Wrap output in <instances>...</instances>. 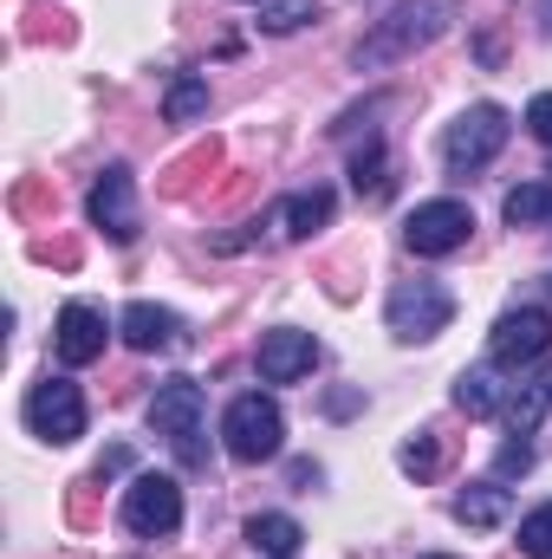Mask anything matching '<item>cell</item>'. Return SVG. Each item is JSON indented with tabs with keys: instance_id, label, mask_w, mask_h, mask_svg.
I'll return each instance as SVG.
<instances>
[{
	"instance_id": "1",
	"label": "cell",
	"mask_w": 552,
	"mask_h": 559,
	"mask_svg": "<svg viewBox=\"0 0 552 559\" xmlns=\"http://www.w3.org/2000/svg\"><path fill=\"white\" fill-rule=\"evenodd\" d=\"M448 20H455V0H404L391 20L371 26V39L358 46V66H397V59H410V52L435 46L448 33Z\"/></svg>"
},
{
	"instance_id": "2",
	"label": "cell",
	"mask_w": 552,
	"mask_h": 559,
	"mask_svg": "<svg viewBox=\"0 0 552 559\" xmlns=\"http://www.w3.org/2000/svg\"><path fill=\"white\" fill-rule=\"evenodd\" d=\"M149 423H156V436H169L176 462H189V468L208 462V449H202V384L195 378H163L156 397H149Z\"/></svg>"
},
{
	"instance_id": "3",
	"label": "cell",
	"mask_w": 552,
	"mask_h": 559,
	"mask_svg": "<svg viewBox=\"0 0 552 559\" xmlns=\"http://www.w3.org/2000/svg\"><path fill=\"white\" fill-rule=\"evenodd\" d=\"M221 442H228L235 462H274L279 442H286V417H279V404L274 397H261V391L235 397L228 417H221Z\"/></svg>"
},
{
	"instance_id": "4",
	"label": "cell",
	"mask_w": 552,
	"mask_h": 559,
	"mask_svg": "<svg viewBox=\"0 0 552 559\" xmlns=\"http://www.w3.org/2000/svg\"><path fill=\"white\" fill-rule=\"evenodd\" d=\"M384 319H391L397 338H435V332L455 319V293H448L442 280H397Z\"/></svg>"
},
{
	"instance_id": "5",
	"label": "cell",
	"mask_w": 552,
	"mask_h": 559,
	"mask_svg": "<svg viewBox=\"0 0 552 559\" xmlns=\"http://www.w3.org/2000/svg\"><path fill=\"white\" fill-rule=\"evenodd\" d=\"M507 131H514V124H507L501 105H475V111H461V118L448 124V138H442V163H448L455 176H468V169H481V163L501 156Z\"/></svg>"
},
{
	"instance_id": "6",
	"label": "cell",
	"mask_w": 552,
	"mask_h": 559,
	"mask_svg": "<svg viewBox=\"0 0 552 559\" xmlns=\"http://www.w3.org/2000/svg\"><path fill=\"white\" fill-rule=\"evenodd\" d=\"M124 527L143 534V540H163V534L182 527V488H176V475H137L124 488Z\"/></svg>"
},
{
	"instance_id": "7",
	"label": "cell",
	"mask_w": 552,
	"mask_h": 559,
	"mask_svg": "<svg viewBox=\"0 0 552 559\" xmlns=\"http://www.w3.org/2000/svg\"><path fill=\"white\" fill-rule=\"evenodd\" d=\"M468 228H475V215H468V202H422L410 222H404V241H410V254L422 261H442V254H455V248H468Z\"/></svg>"
},
{
	"instance_id": "8",
	"label": "cell",
	"mask_w": 552,
	"mask_h": 559,
	"mask_svg": "<svg viewBox=\"0 0 552 559\" xmlns=\"http://www.w3.org/2000/svg\"><path fill=\"white\" fill-rule=\"evenodd\" d=\"M26 423H33V436H46V442L85 436V397H79V384H72V378L33 384V391H26Z\"/></svg>"
},
{
	"instance_id": "9",
	"label": "cell",
	"mask_w": 552,
	"mask_h": 559,
	"mask_svg": "<svg viewBox=\"0 0 552 559\" xmlns=\"http://www.w3.org/2000/svg\"><path fill=\"white\" fill-rule=\"evenodd\" d=\"M85 215H92V228H105L111 241H137V182H131L124 163H111V169L92 182Z\"/></svg>"
},
{
	"instance_id": "10",
	"label": "cell",
	"mask_w": 552,
	"mask_h": 559,
	"mask_svg": "<svg viewBox=\"0 0 552 559\" xmlns=\"http://www.w3.org/2000/svg\"><path fill=\"white\" fill-rule=\"evenodd\" d=\"M547 345H552V319L540 306H520V312H501V325L488 338V358L494 365H533V358H547Z\"/></svg>"
},
{
	"instance_id": "11",
	"label": "cell",
	"mask_w": 552,
	"mask_h": 559,
	"mask_svg": "<svg viewBox=\"0 0 552 559\" xmlns=\"http://www.w3.org/2000/svg\"><path fill=\"white\" fill-rule=\"evenodd\" d=\"M312 365H319V338H312V332L279 325V332L261 338V378H267V384H299Z\"/></svg>"
},
{
	"instance_id": "12",
	"label": "cell",
	"mask_w": 552,
	"mask_h": 559,
	"mask_svg": "<svg viewBox=\"0 0 552 559\" xmlns=\"http://www.w3.org/2000/svg\"><path fill=\"white\" fill-rule=\"evenodd\" d=\"M105 358V312L98 306H85V299H72L65 312H59V365H98Z\"/></svg>"
},
{
	"instance_id": "13",
	"label": "cell",
	"mask_w": 552,
	"mask_h": 559,
	"mask_svg": "<svg viewBox=\"0 0 552 559\" xmlns=\"http://www.w3.org/2000/svg\"><path fill=\"white\" fill-rule=\"evenodd\" d=\"M118 332H124V345H131V352H169V345H182V338H189V332H182V319H176L169 306H149V299L124 306Z\"/></svg>"
},
{
	"instance_id": "14",
	"label": "cell",
	"mask_w": 552,
	"mask_h": 559,
	"mask_svg": "<svg viewBox=\"0 0 552 559\" xmlns=\"http://www.w3.org/2000/svg\"><path fill=\"white\" fill-rule=\"evenodd\" d=\"M215 169H221V143H215V138L189 143V150H182V156H176V163L156 176V195H169V202H189V195H195V189H202Z\"/></svg>"
},
{
	"instance_id": "15",
	"label": "cell",
	"mask_w": 552,
	"mask_h": 559,
	"mask_svg": "<svg viewBox=\"0 0 552 559\" xmlns=\"http://www.w3.org/2000/svg\"><path fill=\"white\" fill-rule=\"evenodd\" d=\"M332 189H299V195H286L274 209V228L286 235V241H305V235H319L325 222H332Z\"/></svg>"
},
{
	"instance_id": "16",
	"label": "cell",
	"mask_w": 552,
	"mask_h": 559,
	"mask_svg": "<svg viewBox=\"0 0 552 559\" xmlns=\"http://www.w3.org/2000/svg\"><path fill=\"white\" fill-rule=\"evenodd\" d=\"M507 508H514V495H507L501 481H475V488H461V495H455V521H461V527H475V534L501 527V521H507Z\"/></svg>"
},
{
	"instance_id": "17",
	"label": "cell",
	"mask_w": 552,
	"mask_h": 559,
	"mask_svg": "<svg viewBox=\"0 0 552 559\" xmlns=\"http://www.w3.org/2000/svg\"><path fill=\"white\" fill-rule=\"evenodd\" d=\"M501 215H507V228H552V182H520V189H507Z\"/></svg>"
},
{
	"instance_id": "18",
	"label": "cell",
	"mask_w": 552,
	"mask_h": 559,
	"mask_svg": "<svg viewBox=\"0 0 552 559\" xmlns=\"http://www.w3.org/2000/svg\"><path fill=\"white\" fill-rule=\"evenodd\" d=\"M547 404H552V365L514 391V404H507V429H514V436H533L540 417H547Z\"/></svg>"
},
{
	"instance_id": "19",
	"label": "cell",
	"mask_w": 552,
	"mask_h": 559,
	"mask_svg": "<svg viewBox=\"0 0 552 559\" xmlns=\"http://www.w3.org/2000/svg\"><path fill=\"white\" fill-rule=\"evenodd\" d=\"M248 540H254L267 559H292L305 534H299V521H292V514H254V521H248Z\"/></svg>"
},
{
	"instance_id": "20",
	"label": "cell",
	"mask_w": 552,
	"mask_h": 559,
	"mask_svg": "<svg viewBox=\"0 0 552 559\" xmlns=\"http://www.w3.org/2000/svg\"><path fill=\"white\" fill-rule=\"evenodd\" d=\"M351 189H358L364 202H384V195H391V163H384V143L377 138L351 156Z\"/></svg>"
},
{
	"instance_id": "21",
	"label": "cell",
	"mask_w": 552,
	"mask_h": 559,
	"mask_svg": "<svg viewBox=\"0 0 552 559\" xmlns=\"http://www.w3.org/2000/svg\"><path fill=\"white\" fill-rule=\"evenodd\" d=\"M397 468H404L410 481H435V475H442V436H435V429H416L410 442L397 449Z\"/></svg>"
},
{
	"instance_id": "22",
	"label": "cell",
	"mask_w": 552,
	"mask_h": 559,
	"mask_svg": "<svg viewBox=\"0 0 552 559\" xmlns=\"http://www.w3.org/2000/svg\"><path fill=\"white\" fill-rule=\"evenodd\" d=\"M202 111H208V79H195V72H189V79H176V85H169V98H163V118H169V124H195Z\"/></svg>"
},
{
	"instance_id": "23",
	"label": "cell",
	"mask_w": 552,
	"mask_h": 559,
	"mask_svg": "<svg viewBox=\"0 0 552 559\" xmlns=\"http://www.w3.org/2000/svg\"><path fill=\"white\" fill-rule=\"evenodd\" d=\"M455 411H468V417H494V411H501L494 371H461V378H455Z\"/></svg>"
},
{
	"instance_id": "24",
	"label": "cell",
	"mask_w": 552,
	"mask_h": 559,
	"mask_svg": "<svg viewBox=\"0 0 552 559\" xmlns=\"http://www.w3.org/2000/svg\"><path fill=\"white\" fill-rule=\"evenodd\" d=\"M98 488H105V475H79V481L65 488V521H72L79 534L98 527Z\"/></svg>"
},
{
	"instance_id": "25",
	"label": "cell",
	"mask_w": 552,
	"mask_h": 559,
	"mask_svg": "<svg viewBox=\"0 0 552 559\" xmlns=\"http://www.w3.org/2000/svg\"><path fill=\"white\" fill-rule=\"evenodd\" d=\"M305 20H319V0H261V26L267 33H299Z\"/></svg>"
},
{
	"instance_id": "26",
	"label": "cell",
	"mask_w": 552,
	"mask_h": 559,
	"mask_svg": "<svg viewBox=\"0 0 552 559\" xmlns=\"http://www.w3.org/2000/svg\"><path fill=\"white\" fill-rule=\"evenodd\" d=\"M520 554L527 559H552V501L520 521Z\"/></svg>"
},
{
	"instance_id": "27",
	"label": "cell",
	"mask_w": 552,
	"mask_h": 559,
	"mask_svg": "<svg viewBox=\"0 0 552 559\" xmlns=\"http://www.w3.org/2000/svg\"><path fill=\"white\" fill-rule=\"evenodd\" d=\"M52 209H59V195H52L46 182H20V189H13V215H20V222H39V215L52 222Z\"/></svg>"
},
{
	"instance_id": "28",
	"label": "cell",
	"mask_w": 552,
	"mask_h": 559,
	"mask_svg": "<svg viewBox=\"0 0 552 559\" xmlns=\"http://www.w3.org/2000/svg\"><path fill=\"white\" fill-rule=\"evenodd\" d=\"M494 468H501V475H527V468H533V442H527V436H514V442L501 449V462H494Z\"/></svg>"
},
{
	"instance_id": "29",
	"label": "cell",
	"mask_w": 552,
	"mask_h": 559,
	"mask_svg": "<svg viewBox=\"0 0 552 559\" xmlns=\"http://www.w3.org/2000/svg\"><path fill=\"white\" fill-rule=\"evenodd\" d=\"M527 131H533L540 143H552V92H540V98L527 105Z\"/></svg>"
},
{
	"instance_id": "30",
	"label": "cell",
	"mask_w": 552,
	"mask_h": 559,
	"mask_svg": "<svg viewBox=\"0 0 552 559\" xmlns=\"http://www.w3.org/2000/svg\"><path fill=\"white\" fill-rule=\"evenodd\" d=\"M39 254H46L52 267H79V241H46Z\"/></svg>"
},
{
	"instance_id": "31",
	"label": "cell",
	"mask_w": 552,
	"mask_h": 559,
	"mask_svg": "<svg viewBox=\"0 0 552 559\" xmlns=\"http://www.w3.org/2000/svg\"><path fill=\"white\" fill-rule=\"evenodd\" d=\"M124 468H131V449H105V455H98V468H92V475H124Z\"/></svg>"
},
{
	"instance_id": "32",
	"label": "cell",
	"mask_w": 552,
	"mask_h": 559,
	"mask_svg": "<svg viewBox=\"0 0 552 559\" xmlns=\"http://www.w3.org/2000/svg\"><path fill=\"white\" fill-rule=\"evenodd\" d=\"M292 488H319V468L312 462H292Z\"/></svg>"
},
{
	"instance_id": "33",
	"label": "cell",
	"mask_w": 552,
	"mask_h": 559,
	"mask_svg": "<svg viewBox=\"0 0 552 559\" xmlns=\"http://www.w3.org/2000/svg\"><path fill=\"white\" fill-rule=\"evenodd\" d=\"M540 13H547V33H552V0H540Z\"/></svg>"
},
{
	"instance_id": "34",
	"label": "cell",
	"mask_w": 552,
	"mask_h": 559,
	"mask_svg": "<svg viewBox=\"0 0 552 559\" xmlns=\"http://www.w3.org/2000/svg\"><path fill=\"white\" fill-rule=\"evenodd\" d=\"M429 559H448V554H429Z\"/></svg>"
},
{
	"instance_id": "35",
	"label": "cell",
	"mask_w": 552,
	"mask_h": 559,
	"mask_svg": "<svg viewBox=\"0 0 552 559\" xmlns=\"http://www.w3.org/2000/svg\"><path fill=\"white\" fill-rule=\"evenodd\" d=\"M547 293H552V274H547Z\"/></svg>"
}]
</instances>
